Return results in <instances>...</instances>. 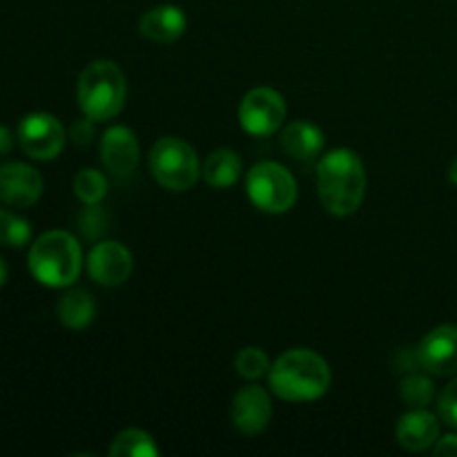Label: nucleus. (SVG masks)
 Wrapping results in <instances>:
<instances>
[{
    "instance_id": "9",
    "label": "nucleus",
    "mask_w": 457,
    "mask_h": 457,
    "mask_svg": "<svg viewBox=\"0 0 457 457\" xmlns=\"http://www.w3.org/2000/svg\"><path fill=\"white\" fill-rule=\"evenodd\" d=\"M87 272L98 286L114 288L125 284L134 270L132 253L119 241H98L87 254Z\"/></svg>"
},
{
    "instance_id": "14",
    "label": "nucleus",
    "mask_w": 457,
    "mask_h": 457,
    "mask_svg": "<svg viewBox=\"0 0 457 457\" xmlns=\"http://www.w3.org/2000/svg\"><path fill=\"white\" fill-rule=\"evenodd\" d=\"M440 415L428 413L427 409H411L397 422L395 437L402 449L411 453H422L440 440Z\"/></svg>"
},
{
    "instance_id": "10",
    "label": "nucleus",
    "mask_w": 457,
    "mask_h": 457,
    "mask_svg": "<svg viewBox=\"0 0 457 457\" xmlns=\"http://www.w3.org/2000/svg\"><path fill=\"white\" fill-rule=\"evenodd\" d=\"M232 427L241 436H259L268 428L272 420V402L270 395L259 384H250L237 391L230 406Z\"/></svg>"
},
{
    "instance_id": "25",
    "label": "nucleus",
    "mask_w": 457,
    "mask_h": 457,
    "mask_svg": "<svg viewBox=\"0 0 457 457\" xmlns=\"http://www.w3.org/2000/svg\"><path fill=\"white\" fill-rule=\"evenodd\" d=\"M437 415L451 428H457V378L437 397Z\"/></svg>"
},
{
    "instance_id": "26",
    "label": "nucleus",
    "mask_w": 457,
    "mask_h": 457,
    "mask_svg": "<svg viewBox=\"0 0 457 457\" xmlns=\"http://www.w3.org/2000/svg\"><path fill=\"white\" fill-rule=\"evenodd\" d=\"M94 123H96V120L87 119V116H85V119H80V120H76V123L71 125V129H70L71 141H74L76 145H80V147L89 145V143L94 141V137H96Z\"/></svg>"
},
{
    "instance_id": "22",
    "label": "nucleus",
    "mask_w": 457,
    "mask_h": 457,
    "mask_svg": "<svg viewBox=\"0 0 457 457\" xmlns=\"http://www.w3.org/2000/svg\"><path fill=\"white\" fill-rule=\"evenodd\" d=\"M31 241V226L27 219L0 208V245L22 248Z\"/></svg>"
},
{
    "instance_id": "6",
    "label": "nucleus",
    "mask_w": 457,
    "mask_h": 457,
    "mask_svg": "<svg viewBox=\"0 0 457 457\" xmlns=\"http://www.w3.org/2000/svg\"><path fill=\"white\" fill-rule=\"evenodd\" d=\"M245 195L262 212L284 214L297 201V181L277 161H262L245 177Z\"/></svg>"
},
{
    "instance_id": "2",
    "label": "nucleus",
    "mask_w": 457,
    "mask_h": 457,
    "mask_svg": "<svg viewBox=\"0 0 457 457\" xmlns=\"http://www.w3.org/2000/svg\"><path fill=\"white\" fill-rule=\"evenodd\" d=\"M268 382L279 400L303 404L320 400L328 393L333 373L320 353L311 348H290L270 366Z\"/></svg>"
},
{
    "instance_id": "28",
    "label": "nucleus",
    "mask_w": 457,
    "mask_h": 457,
    "mask_svg": "<svg viewBox=\"0 0 457 457\" xmlns=\"http://www.w3.org/2000/svg\"><path fill=\"white\" fill-rule=\"evenodd\" d=\"M13 147V134L12 129L4 128V125H0V156L9 154Z\"/></svg>"
},
{
    "instance_id": "5",
    "label": "nucleus",
    "mask_w": 457,
    "mask_h": 457,
    "mask_svg": "<svg viewBox=\"0 0 457 457\" xmlns=\"http://www.w3.org/2000/svg\"><path fill=\"white\" fill-rule=\"evenodd\" d=\"M150 172L168 192H187L201 177L195 147L179 137H163L150 150Z\"/></svg>"
},
{
    "instance_id": "20",
    "label": "nucleus",
    "mask_w": 457,
    "mask_h": 457,
    "mask_svg": "<svg viewBox=\"0 0 457 457\" xmlns=\"http://www.w3.org/2000/svg\"><path fill=\"white\" fill-rule=\"evenodd\" d=\"M400 397L409 409H427L436 397V384L422 373H409L402 379Z\"/></svg>"
},
{
    "instance_id": "3",
    "label": "nucleus",
    "mask_w": 457,
    "mask_h": 457,
    "mask_svg": "<svg viewBox=\"0 0 457 457\" xmlns=\"http://www.w3.org/2000/svg\"><path fill=\"white\" fill-rule=\"evenodd\" d=\"M29 272L47 288H70L83 270V248L65 230H49L31 244Z\"/></svg>"
},
{
    "instance_id": "24",
    "label": "nucleus",
    "mask_w": 457,
    "mask_h": 457,
    "mask_svg": "<svg viewBox=\"0 0 457 457\" xmlns=\"http://www.w3.org/2000/svg\"><path fill=\"white\" fill-rule=\"evenodd\" d=\"M79 228L85 239H98L110 228V214L105 208H101V204L85 205L83 212L79 214Z\"/></svg>"
},
{
    "instance_id": "13",
    "label": "nucleus",
    "mask_w": 457,
    "mask_h": 457,
    "mask_svg": "<svg viewBox=\"0 0 457 457\" xmlns=\"http://www.w3.org/2000/svg\"><path fill=\"white\" fill-rule=\"evenodd\" d=\"M141 159L137 134L125 125H112L101 137V161L112 174H132Z\"/></svg>"
},
{
    "instance_id": "4",
    "label": "nucleus",
    "mask_w": 457,
    "mask_h": 457,
    "mask_svg": "<svg viewBox=\"0 0 457 457\" xmlns=\"http://www.w3.org/2000/svg\"><path fill=\"white\" fill-rule=\"evenodd\" d=\"M76 98L83 116L96 120H110L120 114L128 98V79L114 61H94L80 71L76 85Z\"/></svg>"
},
{
    "instance_id": "12",
    "label": "nucleus",
    "mask_w": 457,
    "mask_h": 457,
    "mask_svg": "<svg viewBox=\"0 0 457 457\" xmlns=\"http://www.w3.org/2000/svg\"><path fill=\"white\" fill-rule=\"evenodd\" d=\"M43 195V177L31 165L12 161L0 165V201L12 208H29Z\"/></svg>"
},
{
    "instance_id": "30",
    "label": "nucleus",
    "mask_w": 457,
    "mask_h": 457,
    "mask_svg": "<svg viewBox=\"0 0 457 457\" xmlns=\"http://www.w3.org/2000/svg\"><path fill=\"white\" fill-rule=\"evenodd\" d=\"M449 179H451V183H455V186H457V159L453 161V163H451V168H449Z\"/></svg>"
},
{
    "instance_id": "17",
    "label": "nucleus",
    "mask_w": 457,
    "mask_h": 457,
    "mask_svg": "<svg viewBox=\"0 0 457 457\" xmlns=\"http://www.w3.org/2000/svg\"><path fill=\"white\" fill-rule=\"evenodd\" d=\"M244 174V161L230 147H219L201 165V177L214 190H226L235 186Z\"/></svg>"
},
{
    "instance_id": "11",
    "label": "nucleus",
    "mask_w": 457,
    "mask_h": 457,
    "mask_svg": "<svg viewBox=\"0 0 457 457\" xmlns=\"http://www.w3.org/2000/svg\"><path fill=\"white\" fill-rule=\"evenodd\" d=\"M418 355L427 373L436 378L457 375V324H442L424 335Z\"/></svg>"
},
{
    "instance_id": "23",
    "label": "nucleus",
    "mask_w": 457,
    "mask_h": 457,
    "mask_svg": "<svg viewBox=\"0 0 457 457\" xmlns=\"http://www.w3.org/2000/svg\"><path fill=\"white\" fill-rule=\"evenodd\" d=\"M270 360H268L266 351L257 346H245L237 353L235 369L244 379H259L263 375L270 373Z\"/></svg>"
},
{
    "instance_id": "7",
    "label": "nucleus",
    "mask_w": 457,
    "mask_h": 457,
    "mask_svg": "<svg viewBox=\"0 0 457 457\" xmlns=\"http://www.w3.org/2000/svg\"><path fill=\"white\" fill-rule=\"evenodd\" d=\"M286 98L272 87H254L241 98L239 123L253 137H270L284 128Z\"/></svg>"
},
{
    "instance_id": "27",
    "label": "nucleus",
    "mask_w": 457,
    "mask_h": 457,
    "mask_svg": "<svg viewBox=\"0 0 457 457\" xmlns=\"http://www.w3.org/2000/svg\"><path fill=\"white\" fill-rule=\"evenodd\" d=\"M433 453L437 457H457V436H445L433 445Z\"/></svg>"
},
{
    "instance_id": "8",
    "label": "nucleus",
    "mask_w": 457,
    "mask_h": 457,
    "mask_svg": "<svg viewBox=\"0 0 457 457\" xmlns=\"http://www.w3.org/2000/svg\"><path fill=\"white\" fill-rule=\"evenodd\" d=\"M18 143L27 156L36 161H52L62 152L67 141L61 120L47 112H31L18 123Z\"/></svg>"
},
{
    "instance_id": "29",
    "label": "nucleus",
    "mask_w": 457,
    "mask_h": 457,
    "mask_svg": "<svg viewBox=\"0 0 457 457\" xmlns=\"http://www.w3.org/2000/svg\"><path fill=\"white\" fill-rule=\"evenodd\" d=\"M7 275H9L7 263H4V262H3V257H0V288H3V286L7 284Z\"/></svg>"
},
{
    "instance_id": "18",
    "label": "nucleus",
    "mask_w": 457,
    "mask_h": 457,
    "mask_svg": "<svg viewBox=\"0 0 457 457\" xmlns=\"http://www.w3.org/2000/svg\"><path fill=\"white\" fill-rule=\"evenodd\" d=\"M58 320L65 328L70 330H85L92 326L94 317H96V303H94L92 295L87 290H67L61 299H58Z\"/></svg>"
},
{
    "instance_id": "21",
    "label": "nucleus",
    "mask_w": 457,
    "mask_h": 457,
    "mask_svg": "<svg viewBox=\"0 0 457 457\" xmlns=\"http://www.w3.org/2000/svg\"><path fill=\"white\" fill-rule=\"evenodd\" d=\"M74 195L83 201L85 205L101 204L107 195V179L105 174L94 168L80 170L74 177Z\"/></svg>"
},
{
    "instance_id": "15",
    "label": "nucleus",
    "mask_w": 457,
    "mask_h": 457,
    "mask_svg": "<svg viewBox=\"0 0 457 457\" xmlns=\"http://www.w3.org/2000/svg\"><path fill=\"white\" fill-rule=\"evenodd\" d=\"M187 29V18L177 4H159L147 9L138 21V31L152 43L170 45L177 43Z\"/></svg>"
},
{
    "instance_id": "1",
    "label": "nucleus",
    "mask_w": 457,
    "mask_h": 457,
    "mask_svg": "<svg viewBox=\"0 0 457 457\" xmlns=\"http://www.w3.org/2000/svg\"><path fill=\"white\" fill-rule=\"evenodd\" d=\"M366 195V170L357 152L335 147L317 165V196L333 217H351Z\"/></svg>"
},
{
    "instance_id": "19",
    "label": "nucleus",
    "mask_w": 457,
    "mask_h": 457,
    "mask_svg": "<svg viewBox=\"0 0 457 457\" xmlns=\"http://www.w3.org/2000/svg\"><path fill=\"white\" fill-rule=\"evenodd\" d=\"M159 453L161 449L156 446L154 437L141 428H125L110 446L112 457H156Z\"/></svg>"
},
{
    "instance_id": "16",
    "label": "nucleus",
    "mask_w": 457,
    "mask_h": 457,
    "mask_svg": "<svg viewBox=\"0 0 457 457\" xmlns=\"http://www.w3.org/2000/svg\"><path fill=\"white\" fill-rule=\"evenodd\" d=\"M281 150L295 161H312L324 152L326 138L321 128H317L311 120H293L281 129Z\"/></svg>"
}]
</instances>
